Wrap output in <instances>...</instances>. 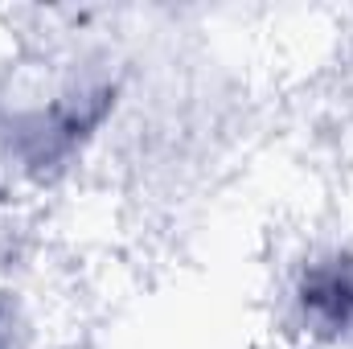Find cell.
<instances>
[{
    "instance_id": "1",
    "label": "cell",
    "mask_w": 353,
    "mask_h": 349,
    "mask_svg": "<svg viewBox=\"0 0 353 349\" xmlns=\"http://www.w3.org/2000/svg\"><path fill=\"white\" fill-rule=\"evenodd\" d=\"M300 304L304 317L333 337L353 333V259L337 255L329 263H312L300 283Z\"/></svg>"
}]
</instances>
